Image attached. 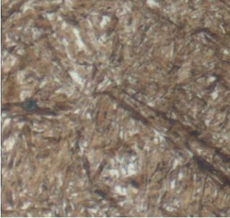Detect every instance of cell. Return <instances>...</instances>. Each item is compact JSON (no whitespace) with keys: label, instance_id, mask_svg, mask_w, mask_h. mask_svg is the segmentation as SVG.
Instances as JSON below:
<instances>
[{"label":"cell","instance_id":"obj_2","mask_svg":"<svg viewBox=\"0 0 230 218\" xmlns=\"http://www.w3.org/2000/svg\"><path fill=\"white\" fill-rule=\"evenodd\" d=\"M22 107H24V109H25V110L29 111V112L35 111V109H37L38 108L35 103L33 102H30V101H29V102L24 103L23 106H22Z\"/></svg>","mask_w":230,"mask_h":218},{"label":"cell","instance_id":"obj_1","mask_svg":"<svg viewBox=\"0 0 230 218\" xmlns=\"http://www.w3.org/2000/svg\"><path fill=\"white\" fill-rule=\"evenodd\" d=\"M193 158L196 160L198 167H199V168L201 169V170L206 172H209V173L213 174L216 176H219V172L218 171L217 169L214 168V166H212L209 163H207L205 160L202 159L201 158H200V157L198 156H194Z\"/></svg>","mask_w":230,"mask_h":218}]
</instances>
